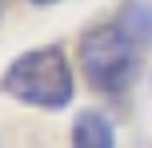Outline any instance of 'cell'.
Listing matches in <instances>:
<instances>
[{
    "label": "cell",
    "mask_w": 152,
    "mask_h": 148,
    "mask_svg": "<svg viewBox=\"0 0 152 148\" xmlns=\"http://www.w3.org/2000/svg\"><path fill=\"white\" fill-rule=\"evenodd\" d=\"M36 4H52V0H36Z\"/></svg>",
    "instance_id": "obj_6"
},
{
    "label": "cell",
    "mask_w": 152,
    "mask_h": 148,
    "mask_svg": "<svg viewBox=\"0 0 152 148\" xmlns=\"http://www.w3.org/2000/svg\"><path fill=\"white\" fill-rule=\"evenodd\" d=\"M80 68L96 92L120 96L132 88L140 68V44L124 32V24H100L88 28L80 40Z\"/></svg>",
    "instance_id": "obj_2"
},
{
    "label": "cell",
    "mask_w": 152,
    "mask_h": 148,
    "mask_svg": "<svg viewBox=\"0 0 152 148\" xmlns=\"http://www.w3.org/2000/svg\"><path fill=\"white\" fill-rule=\"evenodd\" d=\"M0 88L16 96L20 104L36 108H64L72 100V68L60 48H32L16 56L8 72L0 76Z\"/></svg>",
    "instance_id": "obj_1"
},
{
    "label": "cell",
    "mask_w": 152,
    "mask_h": 148,
    "mask_svg": "<svg viewBox=\"0 0 152 148\" xmlns=\"http://www.w3.org/2000/svg\"><path fill=\"white\" fill-rule=\"evenodd\" d=\"M120 24L136 44H152V4H128L120 12Z\"/></svg>",
    "instance_id": "obj_4"
},
{
    "label": "cell",
    "mask_w": 152,
    "mask_h": 148,
    "mask_svg": "<svg viewBox=\"0 0 152 148\" xmlns=\"http://www.w3.org/2000/svg\"><path fill=\"white\" fill-rule=\"evenodd\" d=\"M72 148H116L112 120L96 108H84L72 124Z\"/></svg>",
    "instance_id": "obj_3"
},
{
    "label": "cell",
    "mask_w": 152,
    "mask_h": 148,
    "mask_svg": "<svg viewBox=\"0 0 152 148\" xmlns=\"http://www.w3.org/2000/svg\"><path fill=\"white\" fill-rule=\"evenodd\" d=\"M4 4H8V0H0V16H4Z\"/></svg>",
    "instance_id": "obj_5"
}]
</instances>
